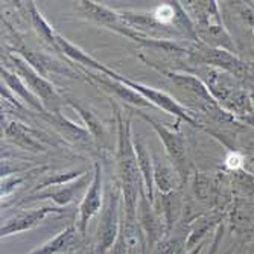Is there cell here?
I'll list each match as a JSON object with an SVG mask.
<instances>
[{"instance_id":"obj_1","label":"cell","mask_w":254,"mask_h":254,"mask_svg":"<svg viewBox=\"0 0 254 254\" xmlns=\"http://www.w3.org/2000/svg\"><path fill=\"white\" fill-rule=\"evenodd\" d=\"M110 104L118 127L116 161H118V181L122 190V210L125 215L135 216L138 198H140V193L142 190H145V188H143L142 174L138 171L137 155L132 145V129H131L132 110L125 116L124 108L113 98H110Z\"/></svg>"},{"instance_id":"obj_2","label":"cell","mask_w":254,"mask_h":254,"mask_svg":"<svg viewBox=\"0 0 254 254\" xmlns=\"http://www.w3.org/2000/svg\"><path fill=\"white\" fill-rule=\"evenodd\" d=\"M160 73H163L180 91L186 93V96L190 98L192 104L196 105V108L204 113L207 118H210L212 121L218 124H236L238 119L225 111L210 95V91L207 90L204 82L196 78L195 75L189 72H175V70H158Z\"/></svg>"},{"instance_id":"obj_3","label":"cell","mask_w":254,"mask_h":254,"mask_svg":"<svg viewBox=\"0 0 254 254\" xmlns=\"http://www.w3.org/2000/svg\"><path fill=\"white\" fill-rule=\"evenodd\" d=\"M122 228V190L119 181H110L104 193V205L96 230L95 254H108Z\"/></svg>"},{"instance_id":"obj_4","label":"cell","mask_w":254,"mask_h":254,"mask_svg":"<svg viewBox=\"0 0 254 254\" xmlns=\"http://www.w3.org/2000/svg\"><path fill=\"white\" fill-rule=\"evenodd\" d=\"M5 60L11 63L9 67L23 79V82L29 87L32 93L41 101L46 111L61 113V108L65 104V95H63L48 78H44L38 72H35L20 55L14 52H8Z\"/></svg>"},{"instance_id":"obj_5","label":"cell","mask_w":254,"mask_h":254,"mask_svg":"<svg viewBox=\"0 0 254 254\" xmlns=\"http://www.w3.org/2000/svg\"><path fill=\"white\" fill-rule=\"evenodd\" d=\"M104 75H107L111 79H116V81L128 85L129 88H132L134 91H137L138 95H142L145 99H148L154 107H157L160 110L166 111L168 114H172V116H175L177 121L186 122V124H189V125L198 128V129H204L205 131V128L199 124V121L196 119V116H195V114L189 108H186L183 104H180L175 98H172L171 95L165 93V91L157 90L154 87H148V85L140 84V82H137V81H132V79H129V78L118 73L116 70H113V68H110V67L105 68Z\"/></svg>"},{"instance_id":"obj_6","label":"cell","mask_w":254,"mask_h":254,"mask_svg":"<svg viewBox=\"0 0 254 254\" xmlns=\"http://www.w3.org/2000/svg\"><path fill=\"white\" fill-rule=\"evenodd\" d=\"M132 113H135L138 118L143 119L145 122H148L152 127V129L157 132L158 138L165 146V151L171 160V165L177 169L181 181L186 183V180L189 177V157H188L186 142H184V137L180 132V122L181 121H177L175 127L171 128L165 124L155 121L154 118L149 116V114H146L140 110H132Z\"/></svg>"},{"instance_id":"obj_7","label":"cell","mask_w":254,"mask_h":254,"mask_svg":"<svg viewBox=\"0 0 254 254\" xmlns=\"http://www.w3.org/2000/svg\"><path fill=\"white\" fill-rule=\"evenodd\" d=\"M186 58L193 67H216L232 73L239 81L250 73V65L245 61H242L236 54H232L224 49L210 48V46L201 41H196L192 46H189V52Z\"/></svg>"},{"instance_id":"obj_8","label":"cell","mask_w":254,"mask_h":254,"mask_svg":"<svg viewBox=\"0 0 254 254\" xmlns=\"http://www.w3.org/2000/svg\"><path fill=\"white\" fill-rule=\"evenodd\" d=\"M104 169L101 161L93 163V180H91L90 186L87 188V192L79 204V216L76 221V227L79 233L84 236L87 233V227L90 221L93 219L104 205Z\"/></svg>"},{"instance_id":"obj_9","label":"cell","mask_w":254,"mask_h":254,"mask_svg":"<svg viewBox=\"0 0 254 254\" xmlns=\"http://www.w3.org/2000/svg\"><path fill=\"white\" fill-rule=\"evenodd\" d=\"M2 129L6 140L23 151L46 152L48 151V145L52 143L51 138L41 131L18 121H8L3 116H2Z\"/></svg>"},{"instance_id":"obj_10","label":"cell","mask_w":254,"mask_h":254,"mask_svg":"<svg viewBox=\"0 0 254 254\" xmlns=\"http://www.w3.org/2000/svg\"><path fill=\"white\" fill-rule=\"evenodd\" d=\"M11 52H15L17 55H20L35 72H38L41 76L48 78V79H49V75H63V76H68V78L82 79L79 76V73L75 72L72 67H68L67 64L55 60L54 57L44 54L41 51H35L23 43L15 44L11 49Z\"/></svg>"},{"instance_id":"obj_11","label":"cell","mask_w":254,"mask_h":254,"mask_svg":"<svg viewBox=\"0 0 254 254\" xmlns=\"http://www.w3.org/2000/svg\"><path fill=\"white\" fill-rule=\"evenodd\" d=\"M81 70H82V75L87 76V81L90 84L101 87L110 98L114 96L116 99H119V101H122L125 104H129V105L135 107V110L137 108H151V107H154L142 95H138L137 91H134L132 88H129L128 85H125V84H122V82H119L116 79H111L110 76H107L104 73H99V72L98 73L90 72V70H87L85 67H82Z\"/></svg>"},{"instance_id":"obj_12","label":"cell","mask_w":254,"mask_h":254,"mask_svg":"<svg viewBox=\"0 0 254 254\" xmlns=\"http://www.w3.org/2000/svg\"><path fill=\"white\" fill-rule=\"evenodd\" d=\"M91 180H93V175L90 177V172H85L78 180L70 181L67 184H60V186H52L35 193H28L18 204H29V202H35L40 199H52L58 207H63L75 201L79 192L90 186Z\"/></svg>"},{"instance_id":"obj_13","label":"cell","mask_w":254,"mask_h":254,"mask_svg":"<svg viewBox=\"0 0 254 254\" xmlns=\"http://www.w3.org/2000/svg\"><path fill=\"white\" fill-rule=\"evenodd\" d=\"M63 213H64V209H61V207H54V205H44L34 210H18L15 215H12L2 224L0 235H2V239H3L17 233L28 232V230L35 228L48 216L63 215Z\"/></svg>"},{"instance_id":"obj_14","label":"cell","mask_w":254,"mask_h":254,"mask_svg":"<svg viewBox=\"0 0 254 254\" xmlns=\"http://www.w3.org/2000/svg\"><path fill=\"white\" fill-rule=\"evenodd\" d=\"M137 219L146 236L148 245L154 248L157 244L163 241V235L168 232L163 216L155 209V205L146 198L145 190H142L137 204Z\"/></svg>"},{"instance_id":"obj_15","label":"cell","mask_w":254,"mask_h":254,"mask_svg":"<svg viewBox=\"0 0 254 254\" xmlns=\"http://www.w3.org/2000/svg\"><path fill=\"white\" fill-rule=\"evenodd\" d=\"M40 119L44 121V122H48L63 138H65V140L70 142L72 145L88 146L90 148V146H93V143L96 142L87 128H82L79 125H76L70 119H67L65 116H63L61 113H49L48 111V113L41 114Z\"/></svg>"},{"instance_id":"obj_16","label":"cell","mask_w":254,"mask_h":254,"mask_svg":"<svg viewBox=\"0 0 254 254\" xmlns=\"http://www.w3.org/2000/svg\"><path fill=\"white\" fill-rule=\"evenodd\" d=\"M132 145H134V151L137 155V165H138V171L142 174V180H143V188H145V195L146 198L154 204L155 196H154V158L149 152L148 143L142 138V135L138 132H132Z\"/></svg>"},{"instance_id":"obj_17","label":"cell","mask_w":254,"mask_h":254,"mask_svg":"<svg viewBox=\"0 0 254 254\" xmlns=\"http://www.w3.org/2000/svg\"><path fill=\"white\" fill-rule=\"evenodd\" d=\"M0 75H2V82H5V85L23 104H25L26 108L32 110L34 113L38 114V116L48 113L44 108V105L41 104V101L32 93V91L29 90V87L23 82V79L14 70H11V68L6 65H2V68H0Z\"/></svg>"},{"instance_id":"obj_18","label":"cell","mask_w":254,"mask_h":254,"mask_svg":"<svg viewBox=\"0 0 254 254\" xmlns=\"http://www.w3.org/2000/svg\"><path fill=\"white\" fill-rule=\"evenodd\" d=\"M79 230L75 224H70L67 228H64L61 233H58L51 241L44 242L43 245L34 248L29 254H65L73 253L81 247L79 242Z\"/></svg>"},{"instance_id":"obj_19","label":"cell","mask_w":254,"mask_h":254,"mask_svg":"<svg viewBox=\"0 0 254 254\" xmlns=\"http://www.w3.org/2000/svg\"><path fill=\"white\" fill-rule=\"evenodd\" d=\"M21 8L25 9L29 21H31V26L35 31L37 37L43 41V44L48 46L49 49H54L55 52H60L58 48V43H57V32L54 31V28L48 23L41 12L38 11L35 2H21ZM61 54V52H60Z\"/></svg>"},{"instance_id":"obj_20","label":"cell","mask_w":254,"mask_h":254,"mask_svg":"<svg viewBox=\"0 0 254 254\" xmlns=\"http://www.w3.org/2000/svg\"><path fill=\"white\" fill-rule=\"evenodd\" d=\"M65 104L70 105L79 116L84 121L87 129L90 131V134L93 135V138L96 140V143L99 146L107 145L108 142V132H107V127L105 124L96 116V113L93 110H90L88 107H85L82 102H79L78 99H73L70 96H65Z\"/></svg>"},{"instance_id":"obj_21","label":"cell","mask_w":254,"mask_h":254,"mask_svg":"<svg viewBox=\"0 0 254 254\" xmlns=\"http://www.w3.org/2000/svg\"><path fill=\"white\" fill-rule=\"evenodd\" d=\"M122 236L128 248V254H146L148 241L140 227V222L135 216L125 215L122 210Z\"/></svg>"},{"instance_id":"obj_22","label":"cell","mask_w":254,"mask_h":254,"mask_svg":"<svg viewBox=\"0 0 254 254\" xmlns=\"http://www.w3.org/2000/svg\"><path fill=\"white\" fill-rule=\"evenodd\" d=\"M154 186L155 190L161 195L178 190L183 184L177 169L166 161L160 160L158 155H154Z\"/></svg>"},{"instance_id":"obj_23","label":"cell","mask_w":254,"mask_h":254,"mask_svg":"<svg viewBox=\"0 0 254 254\" xmlns=\"http://www.w3.org/2000/svg\"><path fill=\"white\" fill-rule=\"evenodd\" d=\"M57 43H58V48H60V52L61 55H64L65 58H68L70 61L82 65V67H88V68H95L99 73H104L107 65L99 63L98 60H95L91 55H88L87 52H84L79 46L70 43L67 38H64L63 35H57Z\"/></svg>"},{"instance_id":"obj_24","label":"cell","mask_w":254,"mask_h":254,"mask_svg":"<svg viewBox=\"0 0 254 254\" xmlns=\"http://www.w3.org/2000/svg\"><path fill=\"white\" fill-rule=\"evenodd\" d=\"M154 205H155V209L160 212V215L163 216L166 228L169 232L183 212V198H181L180 192L175 190V192L165 193V195L158 193V204L154 202Z\"/></svg>"},{"instance_id":"obj_25","label":"cell","mask_w":254,"mask_h":254,"mask_svg":"<svg viewBox=\"0 0 254 254\" xmlns=\"http://www.w3.org/2000/svg\"><path fill=\"white\" fill-rule=\"evenodd\" d=\"M85 174L84 169H75V171H63V172H54V174H49L48 177L41 178L37 186L29 192V193H35V192H40V190H44L48 188H52V186H60V184H67L70 181H75L78 180L79 177H82Z\"/></svg>"},{"instance_id":"obj_26","label":"cell","mask_w":254,"mask_h":254,"mask_svg":"<svg viewBox=\"0 0 254 254\" xmlns=\"http://www.w3.org/2000/svg\"><path fill=\"white\" fill-rule=\"evenodd\" d=\"M232 221L236 228H245L247 225H251L254 221V202L250 199H239L233 207Z\"/></svg>"},{"instance_id":"obj_27","label":"cell","mask_w":254,"mask_h":254,"mask_svg":"<svg viewBox=\"0 0 254 254\" xmlns=\"http://www.w3.org/2000/svg\"><path fill=\"white\" fill-rule=\"evenodd\" d=\"M152 15L160 26L174 29L175 31V20H177V2H165L158 6H155L152 11Z\"/></svg>"},{"instance_id":"obj_28","label":"cell","mask_w":254,"mask_h":254,"mask_svg":"<svg viewBox=\"0 0 254 254\" xmlns=\"http://www.w3.org/2000/svg\"><path fill=\"white\" fill-rule=\"evenodd\" d=\"M26 180H28V175H18V174H14V175H9V177L2 178V198L3 199L8 198Z\"/></svg>"},{"instance_id":"obj_29","label":"cell","mask_w":254,"mask_h":254,"mask_svg":"<svg viewBox=\"0 0 254 254\" xmlns=\"http://www.w3.org/2000/svg\"><path fill=\"white\" fill-rule=\"evenodd\" d=\"M245 165V158L242 154L232 151L227 157H225V168L228 171H233V172H239Z\"/></svg>"},{"instance_id":"obj_30","label":"cell","mask_w":254,"mask_h":254,"mask_svg":"<svg viewBox=\"0 0 254 254\" xmlns=\"http://www.w3.org/2000/svg\"><path fill=\"white\" fill-rule=\"evenodd\" d=\"M108 254H128V248H127V244L124 241V236H122V232L119 235V238L114 242V245L111 247L110 253Z\"/></svg>"},{"instance_id":"obj_31","label":"cell","mask_w":254,"mask_h":254,"mask_svg":"<svg viewBox=\"0 0 254 254\" xmlns=\"http://www.w3.org/2000/svg\"><path fill=\"white\" fill-rule=\"evenodd\" d=\"M238 122H242V124H247V125H250V127H254V114H250V116L239 118Z\"/></svg>"},{"instance_id":"obj_32","label":"cell","mask_w":254,"mask_h":254,"mask_svg":"<svg viewBox=\"0 0 254 254\" xmlns=\"http://www.w3.org/2000/svg\"><path fill=\"white\" fill-rule=\"evenodd\" d=\"M221 232H222V228H219L218 230V233H216V239H215V242H213V245H212V251L209 253V254H215V251H216V248H218V242H219V239H221Z\"/></svg>"},{"instance_id":"obj_33","label":"cell","mask_w":254,"mask_h":254,"mask_svg":"<svg viewBox=\"0 0 254 254\" xmlns=\"http://www.w3.org/2000/svg\"><path fill=\"white\" fill-rule=\"evenodd\" d=\"M202 247H204V244H199V245H196L195 248H192L188 254H199V253H201V250H202Z\"/></svg>"},{"instance_id":"obj_34","label":"cell","mask_w":254,"mask_h":254,"mask_svg":"<svg viewBox=\"0 0 254 254\" xmlns=\"http://www.w3.org/2000/svg\"><path fill=\"white\" fill-rule=\"evenodd\" d=\"M250 98H251V102H253V108H254V90L250 93Z\"/></svg>"},{"instance_id":"obj_35","label":"cell","mask_w":254,"mask_h":254,"mask_svg":"<svg viewBox=\"0 0 254 254\" xmlns=\"http://www.w3.org/2000/svg\"><path fill=\"white\" fill-rule=\"evenodd\" d=\"M250 149H251V152H253V154H254V142H253V143H251V145H250Z\"/></svg>"}]
</instances>
